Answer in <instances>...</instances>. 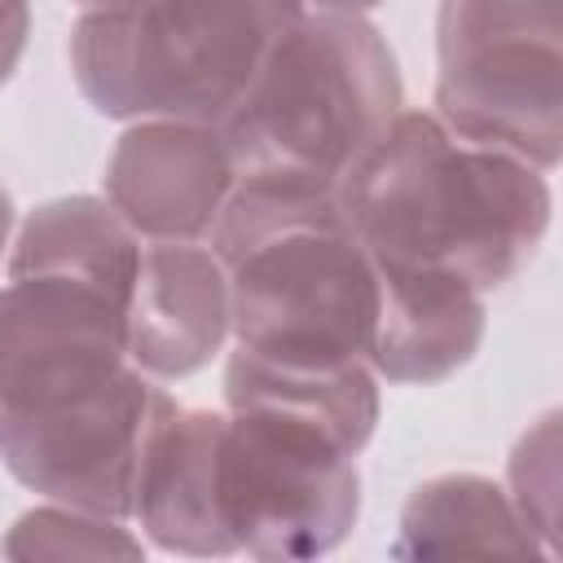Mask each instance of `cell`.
<instances>
[{"instance_id":"cell-1","label":"cell","mask_w":563,"mask_h":563,"mask_svg":"<svg viewBox=\"0 0 563 563\" xmlns=\"http://www.w3.org/2000/svg\"><path fill=\"white\" fill-rule=\"evenodd\" d=\"M356 242L387 273H449L479 295L515 282L554 216L550 176L400 110L334 189Z\"/></svg>"},{"instance_id":"cell-2","label":"cell","mask_w":563,"mask_h":563,"mask_svg":"<svg viewBox=\"0 0 563 563\" xmlns=\"http://www.w3.org/2000/svg\"><path fill=\"white\" fill-rule=\"evenodd\" d=\"M207 246L229 273V343L308 369L369 365L378 273L334 194L233 185Z\"/></svg>"},{"instance_id":"cell-3","label":"cell","mask_w":563,"mask_h":563,"mask_svg":"<svg viewBox=\"0 0 563 563\" xmlns=\"http://www.w3.org/2000/svg\"><path fill=\"white\" fill-rule=\"evenodd\" d=\"M400 110L405 79L387 35L365 13L299 4L216 128L238 185L334 194Z\"/></svg>"},{"instance_id":"cell-4","label":"cell","mask_w":563,"mask_h":563,"mask_svg":"<svg viewBox=\"0 0 563 563\" xmlns=\"http://www.w3.org/2000/svg\"><path fill=\"white\" fill-rule=\"evenodd\" d=\"M299 0H123L70 26L79 97L119 123H220Z\"/></svg>"},{"instance_id":"cell-5","label":"cell","mask_w":563,"mask_h":563,"mask_svg":"<svg viewBox=\"0 0 563 563\" xmlns=\"http://www.w3.org/2000/svg\"><path fill=\"white\" fill-rule=\"evenodd\" d=\"M431 114L550 176L563 158V0H440Z\"/></svg>"},{"instance_id":"cell-6","label":"cell","mask_w":563,"mask_h":563,"mask_svg":"<svg viewBox=\"0 0 563 563\" xmlns=\"http://www.w3.org/2000/svg\"><path fill=\"white\" fill-rule=\"evenodd\" d=\"M220 519L251 559L330 554L361 519L356 453L282 413L224 409Z\"/></svg>"},{"instance_id":"cell-7","label":"cell","mask_w":563,"mask_h":563,"mask_svg":"<svg viewBox=\"0 0 563 563\" xmlns=\"http://www.w3.org/2000/svg\"><path fill=\"white\" fill-rule=\"evenodd\" d=\"M172 409L176 396L128 365L106 387L66 405L0 413V462L44 501L132 519L145 444Z\"/></svg>"},{"instance_id":"cell-8","label":"cell","mask_w":563,"mask_h":563,"mask_svg":"<svg viewBox=\"0 0 563 563\" xmlns=\"http://www.w3.org/2000/svg\"><path fill=\"white\" fill-rule=\"evenodd\" d=\"M123 303L66 277L0 286V413L66 405L128 369Z\"/></svg>"},{"instance_id":"cell-9","label":"cell","mask_w":563,"mask_h":563,"mask_svg":"<svg viewBox=\"0 0 563 563\" xmlns=\"http://www.w3.org/2000/svg\"><path fill=\"white\" fill-rule=\"evenodd\" d=\"M238 185L216 123L136 119L119 132L101 198L145 242H207Z\"/></svg>"},{"instance_id":"cell-10","label":"cell","mask_w":563,"mask_h":563,"mask_svg":"<svg viewBox=\"0 0 563 563\" xmlns=\"http://www.w3.org/2000/svg\"><path fill=\"white\" fill-rule=\"evenodd\" d=\"M128 361L176 383L207 369L229 343V273L207 242H145L123 308Z\"/></svg>"},{"instance_id":"cell-11","label":"cell","mask_w":563,"mask_h":563,"mask_svg":"<svg viewBox=\"0 0 563 563\" xmlns=\"http://www.w3.org/2000/svg\"><path fill=\"white\" fill-rule=\"evenodd\" d=\"M220 431L224 409L176 405L145 444L132 523L150 545L189 559L238 554L220 519Z\"/></svg>"},{"instance_id":"cell-12","label":"cell","mask_w":563,"mask_h":563,"mask_svg":"<svg viewBox=\"0 0 563 563\" xmlns=\"http://www.w3.org/2000/svg\"><path fill=\"white\" fill-rule=\"evenodd\" d=\"M378 273L369 369L378 383L431 387L466 369L488 330V295L449 273Z\"/></svg>"},{"instance_id":"cell-13","label":"cell","mask_w":563,"mask_h":563,"mask_svg":"<svg viewBox=\"0 0 563 563\" xmlns=\"http://www.w3.org/2000/svg\"><path fill=\"white\" fill-rule=\"evenodd\" d=\"M141 238L97 194H62L26 211L9 242V277H66L106 290L128 308Z\"/></svg>"},{"instance_id":"cell-14","label":"cell","mask_w":563,"mask_h":563,"mask_svg":"<svg viewBox=\"0 0 563 563\" xmlns=\"http://www.w3.org/2000/svg\"><path fill=\"white\" fill-rule=\"evenodd\" d=\"M224 409L282 413L290 422L325 431L330 440H339L361 457V449L374 440L383 396L369 365L308 369V365H277L233 347L224 361Z\"/></svg>"},{"instance_id":"cell-15","label":"cell","mask_w":563,"mask_h":563,"mask_svg":"<svg viewBox=\"0 0 563 563\" xmlns=\"http://www.w3.org/2000/svg\"><path fill=\"white\" fill-rule=\"evenodd\" d=\"M396 559L422 554H541V541L519 519L510 493L479 471H444L422 479L405 510L391 545Z\"/></svg>"},{"instance_id":"cell-16","label":"cell","mask_w":563,"mask_h":563,"mask_svg":"<svg viewBox=\"0 0 563 563\" xmlns=\"http://www.w3.org/2000/svg\"><path fill=\"white\" fill-rule=\"evenodd\" d=\"M9 559H141V537L128 532V519L97 510L44 501L13 519L4 537Z\"/></svg>"},{"instance_id":"cell-17","label":"cell","mask_w":563,"mask_h":563,"mask_svg":"<svg viewBox=\"0 0 563 563\" xmlns=\"http://www.w3.org/2000/svg\"><path fill=\"white\" fill-rule=\"evenodd\" d=\"M528 523V532L541 541L545 559H559V488H563V466H559V409L541 413L510 449L506 457V484H501Z\"/></svg>"},{"instance_id":"cell-18","label":"cell","mask_w":563,"mask_h":563,"mask_svg":"<svg viewBox=\"0 0 563 563\" xmlns=\"http://www.w3.org/2000/svg\"><path fill=\"white\" fill-rule=\"evenodd\" d=\"M31 35V4L26 0H0V88L13 79Z\"/></svg>"},{"instance_id":"cell-19","label":"cell","mask_w":563,"mask_h":563,"mask_svg":"<svg viewBox=\"0 0 563 563\" xmlns=\"http://www.w3.org/2000/svg\"><path fill=\"white\" fill-rule=\"evenodd\" d=\"M13 229H18V211H13V194L0 185V260L9 255V242H13Z\"/></svg>"},{"instance_id":"cell-20","label":"cell","mask_w":563,"mask_h":563,"mask_svg":"<svg viewBox=\"0 0 563 563\" xmlns=\"http://www.w3.org/2000/svg\"><path fill=\"white\" fill-rule=\"evenodd\" d=\"M303 9H330V13H369L383 0H299Z\"/></svg>"},{"instance_id":"cell-21","label":"cell","mask_w":563,"mask_h":563,"mask_svg":"<svg viewBox=\"0 0 563 563\" xmlns=\"http://www.w3.org/2000/svg\"><path fill=\"white\" fill-rule=\"evenodd\" d=\"M79 4V13L84 9H114V4H123V0H75Z\"/></svg>"}]
</instances>
